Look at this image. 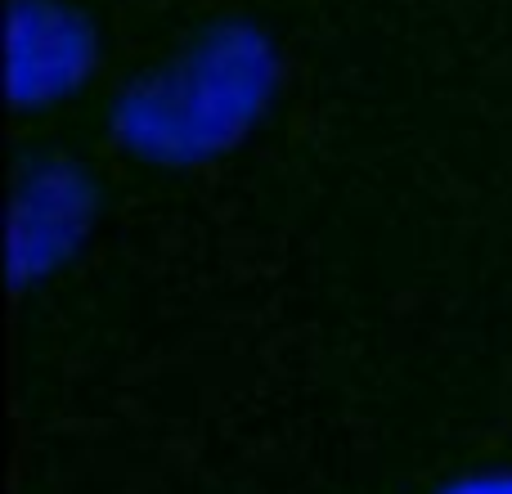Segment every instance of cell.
<instances>
[{
    "label": "cell",
    "instance_id": "obj_2",
    "mask_svg": "<svg viewBox=\"0 0 512 494\" xmlns=\"http://www.w3.org/2000/svg\"><path fill=\"white\" fill-rule=\"evenodd\" d=\"M454 494H512V477H490V481H472V486L454 490Z\"/></svg>",
    "mask_w": 512,
    "mask_h": 494
},
{
    "label": "cell",
    "instance_id": "obj_1",
    "mask_svg": "<svg viewBox=\"0 0 512 494\" xmlns=\"http://www.w3.org/2000/svg\"><path fill=\"white\" fill-rule=\"evenodd\" d=\"M256 99H248L239 72H212L203 68L194 81H180V90H158L144 99L131 126L144 140H162L171 149H194V144H212L225 126H239Z\"/></svg>",
    "mask_w": 512,
    "mask_h": 494
}]
</instances>
